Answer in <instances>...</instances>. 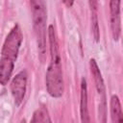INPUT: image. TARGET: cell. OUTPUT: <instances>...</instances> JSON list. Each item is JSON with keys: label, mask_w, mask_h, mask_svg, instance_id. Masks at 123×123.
Listing matches in <instances>:
<instances>
[{"label": "cell", "mask_w": 123, "mask_h": 123, "mask_svg": "<svg viewBox=\"0 0 123 123\" xmlns=\"http://www.w3.org/2000/svg\"><path fill=\"white\" fill-rule=\"evenodd\" d=\"M120 1L121 0H111L110 1V12H111V28L112 37L115 41L119 39L121 24H120Z\"/></svg>", "instance_id": "6"}, {"label": "cell", "mask_w": 123, "mask_h": 123, "mask_svg": "<svg viewBox=\"0 0 123 123\" xmlns=\"http://www.w3.org/2000/svg\"><path fill=\"white\" fill-rule=\"evenodd\" d=\"M110 110H111V121L117 122V123H123V111H122V108H121V104L118 96L116 95L111 96Z\"/></svg>", "instance_id": "8"}, {"label": "cell", "mask_w": 123, "mask_h": 123, "mask_svg": "<svg viewBox=\"0 0 123 123\" xmlns=\"http://www.w3.org/2000/svg\"><path fill=\"white\" fill-rule=\"evenodd\" d=\"M89 65H90L91 74L93 76V80H94L96 90H97L98 94L100 95V99H101V103H100V106H99L100 115L105 116V112H106V94H105L104 80L102 78V75H101L100 69L98 67V64H97V62H96V61L94 59H91L89 61Z\"/></svg>", "instance_id": "5"}, {"label": "cell", "mask_w": 123, "mask_h": 123, "mask_svg": "<svg viewBox=\"0 0 123 123\" xmlns=\"http://www.w3.org/2000/svg\"><path fill=\"white\" fill-rule=\"evenodd\" d=\"M80 112L81 120L84 123L89 122L88 105H87V86L85 78L81 80V100H80Z\"/></svg>", "instance_id": "7"}, {"label": "cell", "mask_w": 123, "mask_h": 123, "mask_svg": "<svg viewBox=\"0 0 123 123\" xmlns=\"http://www.w3.org/2000/svg\"><path fill=\"white\" fill-rule=\"evenodd\" d=\"M62 2L67 7V8H71L73 3H74V0H62Z\"/></svg>", "instance_id": "13"}, {"label": "cell", "mask_w": 123, "mask_h": 123, "mask_svg": "<svg viewBox=\"0 0 123 123\" xmlns=\"http://www.w3.org/2000/svg\"><path fill=\"white\" fill-rule=\"evenodd\" d=\"M32 123H40V122H51V119L48 114V111L45 107L38 108L33 114V118L31 119Z\"/></svg>", "instance_id": "10"}, {"label": "cell", "mask_w": 123, "mask_h": 123, "mask_svg": "<svg viewBox=\"0 0 123 123\" xmlns=\"http://www.w3.org/2000/svg\"><path fill=\"white\" fill-rule=\"evenodd\" d=\"M22 38H23V36H22L21 29L19 25L16 24L11 30V32L9 33V35L7 36L4 41L2 52H1V59H6L14 62L17 59Z\"/></svg>", "instance_id": "3"}, {"label": "cell", "mask_w": 123, "mask_h": 123, "mask_svg": "<svg viewBox=\"0 0 123 123\" xmlns=\"http://www.w3.org/2000/svg\"><path fill=\"white\" fill-rule=\"evenodd\" d=\"M91 30H92L94 40L98 42L100 38V30H99V25H98L97 14H96V12L94 11H91Z\"/></svg>", "instance_id": "11"}, {"label": "cell", "mask_w": 123, "mask_h": 123, "mask_svg": "<svg viewBox=\"0 0 123 123\" xmlns=\"http://www.w3.org/2000/svg\"><path fill=\"white\" fill-rule=\"evenodd\" d=\"M27 86V73L25 70L17 73L11 83V92L16 107H19L23 102Z\"/></svg>", "instance_id": "4"}, {"label": "cell", "mask_w": 123, "mask_h": 123, "mask_svg": "<svg viewBox=\"0 0 123 123\" xmlns=\"http://www.w3.org/2000/svg\"><path fill=\"white\" fill-rule=\"evenodd\" d=\"M33 27L38 50V59L41 63L46 60V20L47 12L44 0H30Z\"/></svg>", "instance_id": "2"}, {"label": "cell", "mask_w": 123, "mask_h": 123, "mask_svg": "<svg viewBox=\"0 0 123 123\" xmlns=\"http://www.w3.org/2000/svg\"><path fill=\"white\" fill-rule=\"evenodd\" d=\"M14 62H11L6 59L0 60V82L3 86L7 85L8 81L10 80L12 70H13Z\"/></svg>", "instance_id": "9"}, {"label": "cell", "mask_w": 123, "mask_h": 123, "mask_svg": "<svg viewBox=\"0 0 123 123\" xmlns=\"http://www.w3.org/2000/svg\"><path fill=\"white\" fill-rule=\"evenodd\" d=\"M48 39H49V50H50L51 61L46 71V77H45L46 88L50 96L54 98H60L63 94L64 86H63L59 44L53 25H50L48 27Z\"/></svg>", "instance_id": "1"}, {"label": "cell", "mask_w": 123, "mask_h": 123, "mask_svg": "<svg viewBox=\"0 0 123 123\" xmlns=\"http://www.w3.org/2000/svg\"><path fill=\"white\" fill-rule=\"evenodd\" d=\"M89 5L91 11L96 12L97 11V0H89Z\"/></svg>", "instance_id": "12"}]
</instances>
